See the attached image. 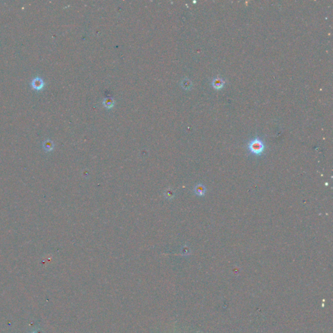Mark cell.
Masks as SVG:
<instances>
[{"mask_svg": "<svg viewBox=\"0 0 333 333\" xmlns=\"http://www.w3.org/2000/svg\"><path fill=\"white\" fill-rule=\"evenodd\" d=\"M31 85H32V87L35 89L38 90H41L43 88L44 83L43 79L37 77V78H35L33 79L32 82H31Z\"/></svg>", "mask_w": 333, "mask_h": 333, "instance_id": "obj_2", "label": "cell"}, {"mask_svg": "<svg viewBox=\"0 0 333 333\" xmlns=\"http://www.w3.org/2000/svg\"><path fill=\"white\" fill-rule=\"evenodd\" d=\"M53 147H54V145H53V143L51 141L48 140V141H46L44 142V148L46 150H48V151H50V150L53 149Z\"/></svg>", "mask_w": 333, "mask_h": 333, "instance_id": "obj_5", "label": "cell"}, {"mask_svg": "<svg viewBox=\"0 0 333 333\" xmlns=\"http://www.w3.org/2000/svg\"><path fill=\"white\" fill-rule=\"evenodd\" d=\"M182 85H183L184 88L187 89V88H189V87H191V82H189L188 79H185V80H184L183 83H182Z\"/></svg>", "mask_w": 333, "mask_h": 333, "instance_id": "obj_7", "label": "cell"}, {"mask_svg": "<svg viewBox=\"0 0 333 333\" xmlns=\"http://www.w3.org/2000/svg\"><path fill=\"white\" fill-rule=\"evenodd\" d=\"M195 193L198 196H204L206 193V188L204 185L202 184H199L196 185L195 188Z\"/></svg>", "mask_w": 333, "mask_h": 333, "instance_id": "obj_3", "label": "cell"}, {"mask_svg": "<svg viewBox=\"0 0 333 333\" xmlns=\"http://www.w3.org/2000/svg\"><path fill=\"white\" fill-rule=\"evenodd\" d=\"M248 149L254 155L260 156L264 152L265 145L261 139L255 138L251 140L248 144Z\"/></svg>", "mask_w": 333, "mask_h": 333, "instance_id": "obj_1", "label": "cell"}, {"mask_svg": "<svg viewBox=\"0 0 333 333\" xmlns=\"http://www.w3.org/2000/svg\"><path fill=\"white\" fill-rule=\"evenodd\" d=\"M212 85L215 89H221L224 85V82L221 78H215L213 79Z\"/></svg>", "mask_w": 333, "mask_h": 333, "instance_id": "obj_4", "label": "cell"}, {"mask_svg": "<svg viewBox=\"0 0 333 333\" xmlns=\"http://www.w3.org/2000/svg\"><path fill=\"white\" fill-rule=\"evenodd\" d=\"M31 333H36V332H31Z\"/></svg>", "mask_w": 333, "mask_h": 333, "instance_id": "obj_8", "label": "cell"}, {"mask_svg": "<svg viewBox=\"0 0 333 333\" xmlns=\"http://www.w3.org/2000/svg\"><path fill=\"white\" fill-rule=\"evenodd\" d=\"M104 106H106L107 108H111V107L113 106L114 105V101L113 99H107L104 100Z\"/></svg>", "mask_w": 333, "mask_h": 333, "instance_id": "obj_6", "label": "cell"}]
</instances>
